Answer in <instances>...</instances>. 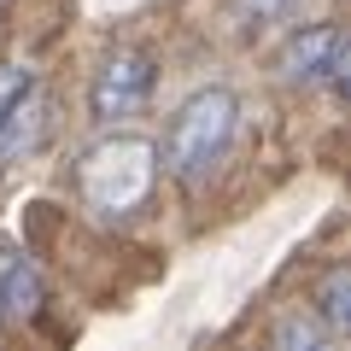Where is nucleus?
<instances>
[{"label":"nucleus","mask_w":351,"mask_h":351,"mask_svg":"<svg viewBox=\"0 0 351 351\" xmlns=\"http://www.w3.org/2000/svg\"><path fill=\"white\" fill-rule=\"evenodd\" d=\"M234 129H240V100L228 88H199V94H188V100L176 106L170 129H164V170H170L176 182L199 188L205 176L228 158Z\"/></svg>","instance_id":"nucleus-1"},{"label":"nucleus","mask_w":351,"mask_h":351,"mask_svg":"<svg viewBox=\"0 0 351 351\" xmlns=\"http://www.w3.org/2000/svg\"><path fill=\"white\" fill-rule=\"evenodd\" d=\"M158 182V147L152 141H106L76 164V193L94 217H129Z\"/></svg>","instance_id":"nucleus-2"},{"label":"nucleus","mask_w":351,"mask_h":351,"mask_svg":"<svg viewBox=\"0 0 351 351\" xmlns=\"http://www.w3.org/2000/svg\"><path fill=\"white\" fill-rule=\"evenodd\" d=\"M152 82H158V71H152L147 47L106 53L94 82H88V112H94V123H123V117H135L152 100Z\"/></svg>","instance_id":"nucleus-3"},{"label":"nucleus","mask_w":351,"mask_h":351,"mask_svg":"<svg viewBox=\"0 0 351 351\" xmlns=\"http://www.w3.org/2000/svg\"><path fill=\"white\" fill-rule=\"evenodd\" d=\"M276 71L287 82H339L346 76V29L339 24H311L299 36H287Z\"/></svg>","instance_id":"nucleus-4"},{"label":"nucleus","mask_w":351,"mask_h":351,"mask_svg":"<svg viewBox=\"0 0 351 351\" xmlns=\"http://www.w3.org/2000/svg\"><path fill=\"white\" fill-rule=\"evenodd\" d=\"M41 311V276L29 252L0 246V322H29Z\"/></svg>","instance_id":"nucleus-5"},{"label":"nucleus","mask_w":351,"mask_h":351,"mask_svg":"<svg viewBox=\"0 0 351 351\" xmlns=\"http://www.w3.org/2000/svg\"><path fill=\"white\" fill-rule=\"evenodd\" d=\"M322 316H328V328H346V269H328V281H322Z\"/></svg>","instance_id":"nucleus-6"},{"label":"nucleus","mask_w":351,"mask_h":351,"mask_svg":"<svg viewBox=\"0 0 351 351\" xmlns=\"http://www.w3.org/2000/svg\"><path fill=\"white\" fill-rule=\"evenodd\" d=\"M29 88H36V82H29V71H18V64H0V123H6V112L24 100Z\"/></svg>","instance_id":"nucleus-7"},{"label":"nucleus","mask_w":351,"mask_h":351,"mask_svg":"<svg viewBox=\"0 0 351 351\" xmlns=\"http://www.w3.org/2000/svg\"><path fill=\"white\" fill-rule=\"evenodd\" d=\"M240 6V18H246V24H269V18H281L293 6V0H234Z\"/></svg>","instance_id":"nucleus-8"}]
</instances>
